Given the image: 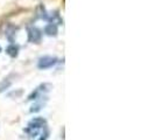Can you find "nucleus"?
Returning <instances> with one entry per match:
<instances>
[{
    "instance_id": "obj_12",
    "label": "nucleus",
    "mask_w": 155,
    "mask_h": 140,
    "mask_svg": "<svg viewBox=\"0 0 155 140\" xmlns=\"http://www.w3.org/2000/svg\"><path fill=\"white\" fill-rule=\"evenodd\" d=\"M48 138H49V131H48V130H46V131H44V132L40 136V138L38 140H47Z\"/></svg>"
},
{
    "instance_id": "obj_3",
    "label": "nucleus",
    "mask_w": 155,
    "mask_h": 140,
    "mask_svg": "<svg viewBox=\"0 0 155 140\" xmlns=\"http://www.w3.org/2000/svg\"><path fill=\"white\" fill-rule=\"evenodd\" d=\"M58 62L57 57L55 56H42L39 59V62H38V68L41 69V70H46V69H49V68H53L56 63Z\"/></svg>"
},
{
    "instance_id": "obj_13",
    "label": "nucleus",
    "mask_w": 155,
    "mask_h": 140,
    "mask_svg": "<svg viewBox=\"0 0 155 140\" xmlns=\"http://www.w3.org/2000/svg\"><path fill=\"white\" fill-rule=\"evenodd\" d=\"M0 52H1V48H0Z\"/></svg>"
},
{
    "instance_id": "obj_2",
    "label": "nucleus",
    "mask_w": 155,
    "mask_h": 140,
    "mask_svg": "<svg viewBox=\"0 0 155 140\" xmlns=\"http://www.w3.org/2000/svg\"><path fill=\"white\" fill-rule=\"evenodd\" d=\"M53 85L49 84V83H43V84H40L39 86L28 96V100H38L41 98H47L44 95L48 94L50 90H51Z\"/></svg>"
},
{
    "instance_id": "obj_6",
    "label": "nucleus",
    "mask_w": 155,
    "mask_h": 140,
    "mask_svg": "<svg viewBox=\"0 0 155 140\" xmlns=\"http://www.w3.org/2000/svg\"><path fill=\"white\" fill-rule=\"evenodd\" d=\"M17 30H18V28H17L15 26H13V25H11V23H7V25H6L5 35H6V38L11 41V42H13V38L15 36Z\"/></svg>"
},
{
    "instance_id": "obj_11",
    "label": "nucleus",
    "mask_w": 155,
    "mask_h": 140,
    "mask_svg": "<svg viewBox=\"0 0 155 140\" xmlns=\"http://www.w3.org/2000/svg\"><path fill=\"white\" fill-rule=\"evenodd\" d=\"M11 85H12V81L9 80V78H5V80L1 81V82H0V94L4 92L5 90L9 89Z\"/></svg>"
},
{
    "instance_id": "obj_10",
    "label": "nucleus",
    "mask_w": 155,
    "mask_h": 140,
    "mask_svg": "<svg viewBox=\"0 0 155 140\" xmlns=\"http://www.w3.org/2000/svg\"><path fill=\"white\" fill-rule=\"evenodd\" d=\"M46 105V103H43V100H41V99H38V100H35V103L32 105V107H30V112L33 113V112H39V111H41L42 110V107Z\"/></svg>"
},
{
    "instance_id": "obj_9",
    "label": "nucleus",
    "mask_w": 155,
    "mask_h": 140,
    "mask_svg": "<svg viewBox=\"0 0 155 140\" xmlns=\"http://www.w3.org/2000/svg\"><path fill=\"white\" fill-rule=\"evenodd\" d=\"M36 13H38V17H39L40 19L47 21V19H48V14H49V13L47 12V9L44 8V6H43V5H40L39 7H38Z\"/></svg>"
},
{
    "instance_id": "obj_4",
    "label": "nucleus",
    "mask_w": 155,
    "mask_h": 140,
    "mask_svg": "<svg viewBox=\"0 0 155 140\" xmlns=\"http://www.w3.org/2000/svg\"><path fill=\"white\" fill-rule=\"evenodd\" d=\"M27 35H28V42L30 43H40L42 40V32L34 26L27 28Z\"/></svg>"
},
{
    "instance_id": "obj_8",
    "label": "nucleus",
    "mask_w": 155,
    "mask_h": 140,
    "mask_svg": "<svg viewBox=\"0 0 155 140\" xmlns=\"http://www.w3.org/2000/svg\"><path fill=\"white\" fill-rule=\"evenodd\" d=\"M6 54L9 55L11 57H17L18 54H19V46H18V44H14V43H11V44L6 48Z\"/></svg>"
},
{
    "instance_id": "obj_1",
    "label": "nucleus",
    "mask_w": 155,
    "mask_h": 140,
    "mask_svg": "<svg viewBox=\"0 0 155 140\" xmlns=\"http://www.w3.org/2000/svg\"><path fill=\"white\" fill-rule=\"evenodd\" d=\"M46 126H47V120L42 117H35L28 121L27 127L25 128V132L30 138H34L41 132L42 128H46Z\"/></svg>"
},
{
    "instance_id": "obj_7",
    "label": "nucleus",
    "mask_w": 155,
    "mask_h": 140,
    "mask_svg": "<svg viewBox=\"0 0 155 140\" xmlns=\"http://www.w3.org/2000/svg\"><path fill=\"white\" fill-rule=\"evenodd\" d=\"M43 32H44V34L48 35V36H56L58 34V28L57 26L54 25V23H48V25H46Z\"/></svg>"
},
{
    "instance_id": "obj_5",
    "label": "nucleus",
    "mask_w": 155,
    "mask_h": 140,
    "mask_svg": "<svg viewBox=\"0 0 155 140\" xmlns=\"http://www.w3.org/2000/svg\"><path fill=\"white\" fill-rule=\"evenodd\" d=\"M47 21H49V23H54V25H56V26L63 23V19L61 18V15H59V13H58L57 11L49 13V14H48V19H47Z\"/></svg>"
}]
</instances>
